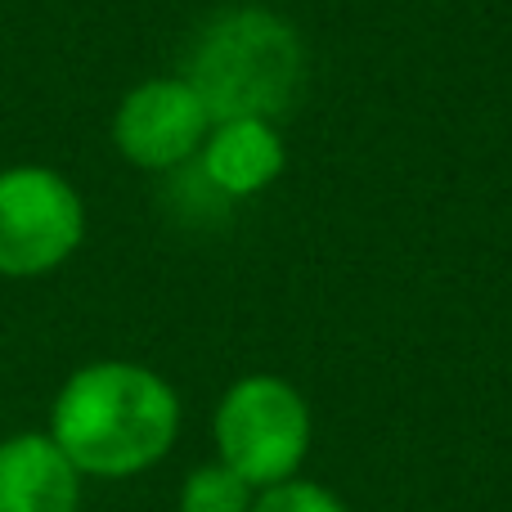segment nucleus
<instances>
[{"label": "nucleus", "mask_w": 512, "mask_h": 512, "mask_svg": "<svg viewBox=\"0 0 512 512\" xmlns=\"http://www.w3.org/2000/svg\"><path fill=\"white\" fill-rule=\"evenodd\" d=\"M180 432V400L144 364L104 360L63 382L50 441L81 477L126 481L167 459Z\"/></svg>", "instance_id": "nucleus-1"}, {"label": "nucleus", "mask_w": 512, "mask_h": 512, "mask_svg": "<svg viewBox=\"0 0 512 512\" xmlns=\"http://www.w3.org/2000/svg\"><path fill=\"white\" fill-rule=\"evenodd\" d=\"M189 86L212 122H270L301 86V41L265 9H234L203 32Z\"/></svg>", "instance_id": "nucleus-2"}, {"label": "nucleus", "mask_w": 512, "mask_h": 512, "mask_svg": "<svg viewBox=\"0 0 512 512\" xmlns=\"http://www.w3.org/2000/svg\"><path fill=\"white\" fill-rule=\"evenodd\" d=\"M216 450L248 486L265 490L301 472L310 450V409L292 382L274 373L239 378L216 405Z\"/></svg>", "instance_id": "nucleus-3"}, {"label": "nucleus", "mask_w": 512, "mask_h": 512, "mask_svg": "<svg viewBox=\"0 0 512 512\" xmlns=\"http://www.w3.org/2000/svg\"><path fill=\"white\" fill-rule=\"evenodd\" d=\"M81 243V203L45 167L0 176V274H45Z\"/></svg>", "instance_id": "nucleus-4"}, {"label": "nucleus", "mask_w": 512, "mask_h": 512, "mask_svg": "<svg viewBox=\"0 0 512 512\" xmlns=\"http://www.w3.org/2000/svg\"><path fill=\"white\" fill-rule=\"evenodd\" d=\"M207 108L189 81H149L131 90L117 113V144L140 167H176L203 144Z\"/></svg>", "instance_id": "nucleus-5"}, {"label": "nucleus", "mask_w": 512, "mask_h": 512, "mask_svg": "<svg viewBox=\"0 0 512 512\" xmlns=\"http://www.w3.org/2000/svg\"><path fill=\"white\" fill-rule=\"evenodd\" d=\"M81 472L50 436L0 441V512H77Z\"/></svg>", "instance_id": "nucleus-6"}, {"label": "nucleus", "mask_w": 512, "mask_h": 512, "mask_svg": "<svg viewBox=\"0 0 512 512\" xmlns=\"http://www.w3.org/2000/svg\"><path fill=\"white\" fill-rule=\"evenodd\" d=\"M283 171V140L270 122H221L203 149V176L230 198H248Z\"/></svg>", "instance_id": "nucleus-7"}, {"label": "nucleus", "mask_w": 512, "mask_h": 512, "mask_svg": "<svg viewBox=\"0 0 512 512\" xmlns=\"http://www.w3.org/2000/svg\"><path fill=\"white\" fill-rule=\"evenodd\" d=\"M252 499L256 486H248L221 459L194 468L185 477V486H180V512H252Z\"/></svg>", "instance_id": "nucleus-8"}, {"label": "nucleus", "mask_w": 512, "mask_h": 512, "mask_svg": "<svg viewBox=\"0 0 512 512\" xmlns=\"http://www.w3.org/2000/svg\"><path fill=\"white\" fill-rule=\"evenodd\" d=\"M252 512H351V508L328 486H319V481L288 477V481H274V486L256 490Z\"/></svg>", "instance_id": "nucleus-9"}]
</instances>
